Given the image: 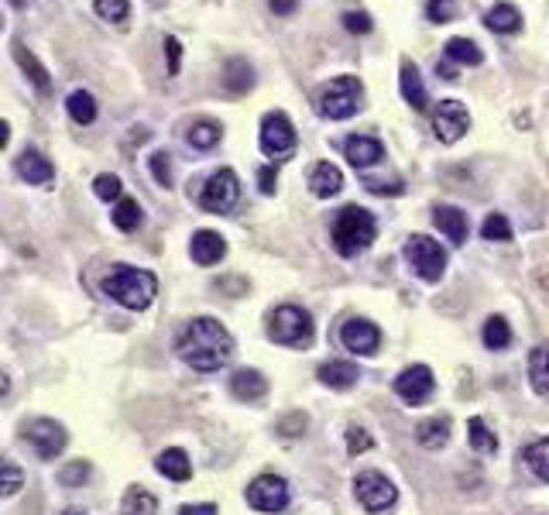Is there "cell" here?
Wrapping results in <instances>:
<instances>
[{
	"label": "cell",
	"instance_id": "obj_32",
	"mask_svg": "<svg viewBox=\"0 0 549 515\" xmlns=\"http://www.w3.org/2000/svg\"><path fill=\"white\" fill-rule=\"evenodd\" d=\"M14 59H17V66L28 72V80H32V83L38 86L42 93H49V72L42 69V62L34 59L32 52L24 49V45H17V42H14Z\"/></svg>",
	"mask_w": 549,
	"mask_h": 515
},
{
	"label": "cell",
	"instance_id": "obj_27",
	"mask_svg": "<svg viewBox=\"0 0 549 515\" xmlns=\"http://www.w3.org/2000/svg\"><path fill=\"white\" fill-rule=\"evenodd\" d=\"M223 86L230 89V93H247L251 86H255V69L247 66L244 59H230L227 62V76H223Z\"/></svg>",
	"mask_w": 549,
	"mask_h": 515
},
{
	"label": "cell",
	"instance_id": "obj_25",
	"mask_svg": "<svg viewBox=\"0 0 549 515\" xmlns=\"http://www.w3.org/2000/svg\"><path fill=\"white\" fill-rule=\"evenodd\" d=\"M484 24L495 34H515L522 28V14L515 11L512 4H495V7L484 14Z\"/></svg>",
	"mask_w": 549,
	"mask_h": 515
},
{
	"label": "cell",
	"instance_id": "obj_29",
	"mask_svg": "<svg viewBox=\"0 0 549 515\" xmlns=\"http://www.w3.org/2000/svg\"><path fill=\"white\" fill-rule=\"evenodd\" d=\"M484 347L488 351H505L508 343H512V326L505 316H488V323H484Z\"/></svg>",
	"mask_w": 549,
	"mask_h": 515
},
{
	"label": "cell",
	"instance_id": "obj_22",
	"mask_svg": "<svg viewBox=\"0 0 549 515\" xmlns=\"http://www.w3.org/2000/svg\"><path fill=\"white\" fill-rule=\"evenodd\" d=\"M398 83H402V97L412 103V110H426L429 100H426V86H423V76H419V69L415 62H402V76H398Z\"/></svg>",
	"mask_w": 549,
	"mask_h": 515
},
{
	"label": "cell",
	"instance_id": "obj_13",
	"mask_svg": "<svg viewBox=\"0 0 549 515\" xmlns=\"http://www.w3.org/2000/svg\"><path fill=\"white\" fill-rule=\"evenodd\" d=\"M436 389V378L429 371L426 364H412L405 368L402 375L395 378V395L402 398V402H409V406H419V402H426L429 395Z\"/></svg>",
	"mask_w": 549,
	"mask_h": 515
},
{
	"label": "cell",
	"instance_id": "obj_42",
	"mask_svg": "<svg viewBox=\"0 0 549 515\" xmlns=\"http://www.w3.org/2000/svg\"><path fill=\"white\" fill-rule=\"evenodd\" d=\"M0 474H4V484H0V495L4 498H11V495H17L21 492V471H17V464H11V461H4V467H0Z\"/></svg>",
	"mask_w": 549,
	"mask_h": 515
},
{
	"label": "cell",
	"instance_id": "obj_14",
	"mask_svg": "<svg viewBox=\"0 0 549 515\" xmlns=\"http://www.w3.org/2000/svg\"><path fill=\"white\" fill-rule=\"evenodd\" d=\"M340 343L347 351H354V354H375L377 343H381V330L371 320L354 316V320H347L340 326Z\"/></svg>",
	"mask_w": 549,
	"mask_h": 515
},
{
	"label": "cell",
	"instance_id": "obj_12",
	"mask_svg": "<svg viewBox=\"0 0 549 515\" xmlns=\"http://www.w3.org/2000/svg\"><path fill=\"white\" fill-rule=\"evenodd\" d=\"M467 127H470L467 107L461 100H440L436 114H433V135H436V141L453 145V141H461L467 135Z\"/></svg>",
	"mask_w": 549,
	"mask_h": 515
},
{
	"label": "cell",
	"instance_id": "obj_19",
	"mask_svg": "<svg viewBox=\"0 0 549 515\" xmlns=\"http://www.w3.org/2000/svg\"><path fill=\"white\" fill-rule=\"evenodd\" d=\"M230 392L237 395L240 402H257V398H265V392H268V381H265V375L255 371V368H240V371H234V378H230Z\"/></svg>",
	"mask_w": 549,
	"mask_h": 515
},
{
	"label": "cell",
	"instance_id": "obj_24",
	"mask_svg": "<svg viewBox=\"0 0 549 515\" xmlns=\"http://www.w3.org/2000/svg\"><path fill=\"white\" fill-rule=\"evenodd\" d=\"M415 440H419V446H426V450L446 446V440H450V419H446V416L423 419V423L415 426Z\"/></svg>",
	"mask_w": 549,
	"mask_h": 515
},
{
	"label": "cell",
	"instance_id": "obj_47",
	"mask_svg": "<svg viewBox=\"0 0 549 515\" xmlns=\"http://www.w3.org/2000/svg\"><path fill=\"white\" fill-rule=\"evenodd\" d=\"M306 416H302V412H295V416H289V419H285V423H278V433H285V436H299V433H302V429H306Z\"/></svg>",
	"mask_w": 549,
	"mask_h": 515
},
{
	"label": "cell",
	"instance_id": "obj_16",
	"mask_svg": "<svg viewBox=\"0 0 549 515\" xmlns=\"http://www.w3.org/2000/svg\"><path fill=\"white\" fill-rule=\"evenodd\" d=\"M189 255H192L196 265H217L227 255V240L217 230H196L192 244H189Z\"/></svg>",
	"mask_w": 549,
	"mask_h": 515
},
{
	"label": "cell",
	"instance_id": "obj_45",
	"mask_svg": "<svg viewBox=\"0 0 549 515\" xmlns=\"http://www.w3.org/2000/svg\"><path fill=\"white\" fill-rule=\"evenodd\" d=\"M375 446V440H371V433L360 426H350L347 429V450L350 454H364V450H371Z\"/></svg>",
	"mask_w": 549,
	"mask_h": 515
},
{
	"label": "cell",
	"instance_id": "obj_37",
	"mask_svg": "<svg viewBox=\"0 0 549 515\" xmlns=\"http://www.w3.org/2000/svg\"><path fill=\"white\" fill-rule=\"evenodd\" d=\"M480 238L484 240H512V223L505 220V213H488V220L480 223Z\"/></svg>",
	"mask_w": 549,
	"mask_h": 515
},
{
	"label": "cell",
	"instance_id": "obj_2",
	"mask_svg": "<svg viewBox=\"0 0 549 515\" xmlns=\"http://www.w3.org/2000/svg\"><path fill=\"white\" fill-rule=\"evenodd\" d=\"M103 292L110 299H117L124 309H144L152 306L158 295V278L144 268H131V265H114L110 275L103 278Z\"/></svg>",
	"mask_w": 549,
	"mask_h": 515
},
{
	"label": "cell",
	"instance_id": "obj_8",
	"mask_svg": "<svg viewBox=\"0 0 549 515\" xmlns=\"http://www.w3.org/2000/svg\"><path fill=\"white\" fill-rule=\"evenodd\" d=\"M354 492H358V501L371 515L388 512L395 501H398L395 484L385 478V474H377V471H364V474H358V481H354Z\"/></svg>",
	"mask_w": 549,
	"mask_h": 515
},
{
	"label": "cell",
	"instance_id": "obj_33",
	"mask_svg": "<svg viewBox=\"0 0 549 515\" xmlns=\"http://www.w3.org/2000/svg\"><path fill=\"white\" fill-rule=\"evenodd\" d=\"M522 457H526V467H529L532 474L549 484V440H535V444H529Z\"/></svg>",
	"mask_w": 549,
	"mask_h": 515
},
{
	"label": "cell",
	"instance_id": "obj_10",
	"mask_svg": "<svg viewBox=\"0 0 549 515\" xmlns=\"http://www.w3.org/2000/svg\"><path fill=\"white\" fill-rule=\"evenodd\" d=\"M247 505L257 512H282L289 505V481L278 474H261L247 484Z\"/></svg>",
	"mask_w": 549,
	"mask_h": 515
},
{
	"label": "cell",
	"instance_id": "obj_40",
	"mask_svg": "<svg viewBox=\"0 0 549 515\" xmlns=\"http://www.w3.org/2000/svg\"><path fill=\"white\" fill-rule=\"evenodd\" d=\"M152 175L158 186H172V154L169 152H154L152 158Z\"/></svg>",
	"mask_w": 549,
	"mask_h": 515
},
{
	"label": "cell",
	"instance_id": "obj_5",
	"mask_svg": "<svg viewBox=\"0 0 549 515\" xmlns=\"http://www.w3.org/2000/svg\"><path fill=\"white\" fill-rule=\"evenodd\" d=\"M268 337L282 347H309L312 343V316L299 306H278L268 316Z\"/></svg>",
	"mask_w": 549,
	"mask_h": 515
},
{
	"label": "cell",
	"instance_id": "obj_15",
	"mask_svg": "<svg viewBox=\"0 0 549 515\" xmlns=\"http://www.w3.org/2000/svg\"><path fill=\"white\" fill-rule=\"evenodd\" d=\"M343 152H347V158H350L354 169H371L375 162L385 158L381 141H377V137H364V135L347 137V141H343Z\"/></svg>",
	"mask_w": 549,
	"mask_h": 515
},
{
	"label": "cell",
	"instance_id": "obj_39",
	"mask_svg": "<svg viewBox=\"0 0 549 515\" xmlns=\"http://www.w3.org/2000/svg\"><path fill=\"white\" fill-rule=\"evenodd\" d=\"M93 11L103 17V21H127V14H131V4L127 0H97L93 4Z\"/></svg>",
	"mask_w": 549,
	"mask_h": 515
},
{
	"label": "cell",
	"instance_id": "obj_7",
	"mask_svg": "<svg viewBox=\"0 0 549 515\" xmlns=\"http://www.w3.org/2000/svg\"><path fill=\"white\" fill-rule=\"evenodd\" d=\"M295 127H292V120L282 114V110H272V114H265L261 120V152L274 158V162H282V158H289L295 152Z\"/></svg>",
	"mask_w": 549,
	"mask_h": 515
},
{
	"label": "cell",
	"instance_id": "obj_36",
	"mask_svg": "<svg viewBox=\"0 0 549 515\" xmlns=\"http://www.w3.org/2000/svg\"><path fill=\"white\" fill-rule=\"evenodd\" d=\"M154 512H158V501L144 488H131L124 495V515H154Z\"/></svg>",
	"mask_w": 549,
	"mask_h": 515
},
{
	"label": "cell",
	"instance_id": "obj_46",
	"mask_svg": "<svg viewBox=\"0 0 549 515\" xmlns=\"http://www.w3.org/2000/svg\"><path fill=\"white\" fill-rule=\"evenodd\" d=\"M165 55H169V76H179V62H182V45L179 38H165Z\"/></svg>",
	"mask_w": 549,
	"mask_h": 515
},
{
	"label": "cell",
	"instance_id": "obj_38",
	"mask_svg": "<svg viewBox=\"0 0 549 515\" xmlns=\"http://www.w3.org/2000/svg\"><path fill=\"white\" fill-rule=\"evenodd\" d=\"M89 474H93L89 461H72L59 471V481H62L66 488H83V481H89Z\"/></svg>",
	"mask_w": 549,
	"mask_h": 515
},
{
	"label": "cell",
	"instance_id": "obj_11",
	"mask_svg": "<svg viewBox=\"0 0 549 515\" xmlns=\"http://www.w3.org/2000/svg\"><path fill=\"white\" fill-rule=\"evenodd\" d=\"M24 440L34 446V454L42 457V461H55L62 450H66L69 436L62 423H55V419H34L24 426Z\"/></svg>",
	"mask_w": 549,
	"mask_h": 515
},
{
	"label": "cell",
	"instance_id": "obj_1",
	"mask_svg": "<svg viewBox=\"0 0 549 515\" xmlns=\"http://www.w3.org/2000/svg\"><path fill=\"white\" fill-rule=\"evenodd\" d=\"M175 351H179V358L186 360L189 368H196V371H220L223 364H230V358H234V337H230V330H227L220 320L196 316V320L179 333Z\"/></svg>",
	"mask_w": 549,
	"mask_h": 515
},
{
	"label": "cell",
	"instance_id": "obj_23",
	"mask_svg": "<svg viewBox=\"0 0 549 515\" xmlns=\"http://www.w3.org/2000/svg\"><path fill=\"white\" fill-rule=\"evenodd\" d=\"M320 381L330 385V389H350V385H358V364H350V360H330V364H320Z\"/></svg>",
	"mask_w": 549,
	"mask_h": 515
},
{
	"label": "cell",
	"instance_id": "obj_6",
	"mask_svg": "<svg viewBox=\"0 0 549 515\" xmlns=\"http://www.w3.org/2000/svg\"><path fill=\"white\" fill-rule=\"evenodd\" d=\"M405 261L415 268V275L423 282H440L446 272V251L433 238H426V234H412L405 240Z\"/></svg>",
	"mask_w": 549,
	"mask_h": 515
},
{
	"label": "cell",
	"instance_id": "obj_4",
	"mask_svg": "<svg viewBox=\"0 0 549 515\" xmlns=\"http://www.w3.org/2000/svg\"><path fill=\"white\" fill-rule=\"evenodd\" d=\"M360 100H364V86H360L358 76H337L326 86H320L316 114L326 120H347L350 114L360 110Z\"/></svg>",
	"mask_w": 549,
	"mask_h": 515
},
{
	"label": "cell",
	"instance_id": "obj_3",
	"mask_svg": "<svg viewBox=\"0 0 549 515\" xmlns=\"http://www.w3.org/2000/svg\"><path fill=\"white\" fill-rule=\"evenodd\" d=\"M375 234L377 223L364 206H343L340 213H337V220H333V248L343 258H354L360 251H368Z\"/></svg>",
	"mask_w": 549,
	"mask_h": 515
},
{
	"label": "cell",
	"instance_id": "obj_43",
	"mask_svg": "<svg viewBox=\"0 0 549 515\" xmlns=\"http://www.w3.org/2000/svg\"><path fill=\"white\" fill-rule=\"evenodd\" d=\"M93 192H97L100 200H107V203H110V200H120V179L103 172V175H97V183H93Z\"/></svg>",
	"mask_w": 549,
	"mask_h": 515
},
{
	"label": "cell",
	"instance_id": "obj_35",
	"mask_svg": "<svg viewBox=\"0 0 549 515\" xmlns=\"http://www.w3.org/2000/svg\"><path fill=\"white\" fill-rule=\"evenodd\" d=\"M141 220H144V213H141L137 200H117V206H114V223H117V230H137Z\"/></svg>",
	"mask_w": 549,
	"mask_h": 515
},
{
	"label": "cell",
	"instance_id": "obj_31",
	"mask_svg": "<svg viewBox=\"0 0 549 515\" xmlns=\"http://www.w3.org/2000/svg\"><path fill=\"white\" fill-rule=\"evenodd\" d=\"M220 124H213V120H196L192 127H189L186 141L192 145V148H200V152H209L217 141H220Z\"/></svg>",
	"mask_w": 549,
	"mask_h": 515
},
{
	"label": "cell",
	"instance_id": "obj_50",
	"mask_svg": "<svg viewBox=\"0 0 549 515\" xmlns=\"http://www.w3.org/2000/svg\"><path fill=\"white\" fill-rule=\"evenodd\" d=\"M268 4H272L274 14H292L295 11V0H268Z\"/></svg>",
	"mask_w": 549,
	"mask_h": 515
},
{
	"label": "cell",
	"instance_id": "obj_21",
	"mask_svg": "<svg viewBox=\"0 0 549 515\" xmlns=\"http://www.w3.org/2000/svg\"><path fill=\"white\" fill-rule=\"evenodd\" d=\"M309 189L320 196V200H330V196H337L343 189V175L337 165H330V162H320L312 175H309Z\"/></svg>",
	"mask_w": 549,
	"mask_h": 515
},
{
	"label": "cell",
	"instance_id": "obj_51",
	"mask_svg": "<svg viewBox=\"0 0 549 515\" xmlns=\"http://www.w3.org/2000/svg\"><path fill=\"white\" fill-rule=\"evenodd\" d=\"M62 515H86V512H83V509H66Z\"/></svg>",
	"mask_w": 549,
	"mask_h": 515
},
{
	"label": "cell",
	"instance_id": "obj_26",
	"mask_svg": "<svg viewBox=\"0 0 549 515\" xmlns=\"http://www.w3.org/2000/svg\"><path fill=\"white\" fill-rule=\"evenodd\" d=\"M529 378L539 395H549V343H539L529 354Z\"/></svg>",
	"mask_w": 549,
	"mask_h": 515
},
{
	"label": "cell",
	"instance_id": "obj_30",
	"mask_svg": "<svg viewBox=\"0 0 549 515\" xmlns=\"http://www.w3.org/2000/svg\"><path fill=\"white\" fill-rule=\"evenodd\" d=\"M66 110H69V117L76 120V124H93V120H97V100H93L86 89L69 93Z\"/></svg>",
	"mask_w": 549,
	"mask_h": 515
},
{
	"label": "cell",
	"instance_id": "obj_17",
	"mask_svg": "<svg viewBox=\"0 0 549 515\" xmlns=\"http://www.w3.org/2000/svg\"><path fill=\"white\" fill-rule=\"evenodd\" d=\"M433 223H436L440 234H446V240H453V244H463V240H467V230H470L467 213L457 210V206H436V210H433Z\"/></svg>",
	"mask_w": 549,
	"mask_h": 515
},
{
	"label": "cell",
	"instance_id": "obj_9",
	"mask_svg": "<svg viewBox=\"0 0 549 515\" xmlns=\"http://www.w3.org/2000/svg\"><path fill=\"white\" fill-rule=\"evenodd\" d=\"M237 196H240L237 175L230 169H220V172H213V175L203 183V189H200V206L209 210V213H227L230 206L237 203Z\"/></svg>",
	"mask_w": 549,
	"mask_h": 515
},
{
	"label": "cell",
	"instance_id": "obj_28",
	"mask_svg": "<svg viewBox=\"0 0 549 515\" xmlns=\"http://www.w3.org/2000/svg\"><path fill=\"white\" fill-rule=\"evenodd\" d=\"M446 59H450V62H461V66H480V62H484V52H480L470 38H450V42H446Z\"/></svg>",
	"mask_w": 549,
	"mask_h": 515
},
{
	"label": "cell",
	"instance_id": "obj_41",
	"mask_svg": "<svg viewBox=\"0 0 549 515\" xmlns=\"http://www.w3.org/2000/svg\"><path fill=\"white\" fill-rule=\"evenodd\" d=\"M453 14H457V0H429L426 4V17L429 21H436V24L453 21Z\"/></svg>",
	"mask_w": 549,
	"mask_h": 515
},
{
	"label": "cell",
	"instance_id": "obj_34",
	"mask_svg": "<svg viewBox=\"0 0 549 515\" xmlns=\"http://www.w3.org/2000/svg\"><path fill=\"white\" fill-rule=\"evenodd\" d=\"M467 436H470V446L480 450V454H495L498 450V436L484 426V419H480V416H474V419L467 423Z\"/></svg>",
	"mask_w": 549,
	"mask_h": 515
},
{
	"label": "cell",
	"instance_id": "obj_48",
	"mask_svg": "<svg viewBox=\"0 0 549 515\" xmlns=\"http://www.w3.org/2000/svg\"><path fill=\"white\" fill-rule=\"evenodd\" d=\"M257 183H261V192H265V196H272V192H274V183H278V175H274L272 165H265V169L257 172Z\"/></svg>",
	"mask_w": 549,
	"mask_h": 515
},
{
	"label": "cell",
	"instance_id": "obj_18",
	"mask_svg": "<svg viewBox=\"0 0 549 515\" xmlns=\"http://www.w3.org/2000/svg\"><path fill=\"white\" fill-rule=\"evenodd\" d=\"M17 172H21V179H28L32 186H49L51 179H55L51 162L42 152H34V148H28V152L17 158Z\"/></svg>",
	"mask_w": 549,
	"mask_h": 515
},
{
	"label": "cell",
	"instance_id": "obj_44",
	"mask_svg": "<svg viewBox=\"0 0 549 515\" xmlns=\"http://www.w3.org/2000/svg\"><path fill=\"white\" fill-rule=\"evenodd\" d=\"M343 28L354 34H368L375 28V21H371V14H364V11H347V14H343Z\"/></svg>",
	"mask_w": 549,
	"mask_h": 515
},
{
	"label": "cell",
	"instance_id": "obj_49",
	"mask_svg": "<svg viewBox=\"0 0 549 515\" xmlns=\"http://www.w3.org/2000/svg\"><path fill=\"white\" fill-rule=\"evenodd\" d=\"M179 515H217V505H209V501H203V505H182Z\"/></svg>",
	"mask_w": 549,
	"mask_h": 515
},
{
	"label": "cell",
	"instance_id": "obj_20",
	"mask_svg": "<svg viewBox=\"0 0 549 515\" xmlns=\"http://www.w3.org/2000/svg\"><path fill=\"white\" fill-rule=\"evenodd\" d=\"M158 474H165L169 481H189L192 478V464H189V454L186 450H179V446H169V450H162L158 454Z\"/></svg>",
	"mask_w": 549,
	"mask_h": 515
}]
</instances>
